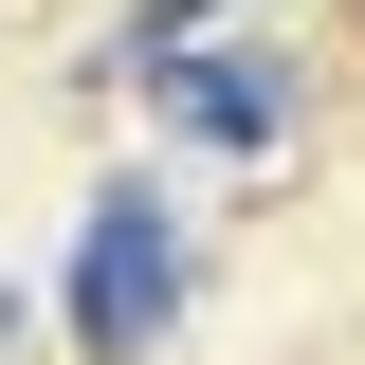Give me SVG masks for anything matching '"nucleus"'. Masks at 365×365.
<instances>
[{
    "label": "nucleus",
    "mask_w": 365,
    "mask_h": 365,
    "mask_svg": "<svg viewBox=\"0 0 365 365\" xmlns=\"http://www.w3.org/2000/svg\"><path fill=\"white\" fill-rule=\"evenodd\" d=\"M182 292H201V237H182V201L165 182H91L73 201V365H165V329H182Z\"/></svg>",
    "instance_id": "f257e3e1"
},
{
    "label": "nucleus",
    "mask_w": 365,
    "mask_h": 365,
    "mask_svg": "<svg viewBox=\"0 0 365 365\" xmlns=\"http://www.w3.org/2000/svg\"><path fill=\"white\" fill-rule=\"evenodd\" d=\"M110 73H128L182 146H220V165H256V146L311 128V55H274V37H110Z\"/></svg>",
    "instance_id": "f03ea898"
},
{
    "label": "nucleus",
    "mask_w": 365,
    "mask_h": 365,
    "mask_svg": "<svg viewBox=\"0 0 365 365\" xmlns=\"http://www.w3.org/2000/svg\"><path fill=\"white\" fill-rule=\"evenodd\" d=\"M182 19H201V0H146V37H182Z\"/></svg>",
    "instance_id": "7ed1b4c3"
},
{
    "label": "nucleus",
    "mask_w": 365,
    "mask_h": 365,
    "mask_svg": "<svg viewBox=\"0 0 365 365\" xmlns=\"http://www.w3.org/2000/svg\"><path fill=\"white\" fill-rule=\"evenodd\" d=\"M0 365H37V347H19V292H0Z\"/></svg>",
    "instance_id": "20e7f679"
}]
</instances>
